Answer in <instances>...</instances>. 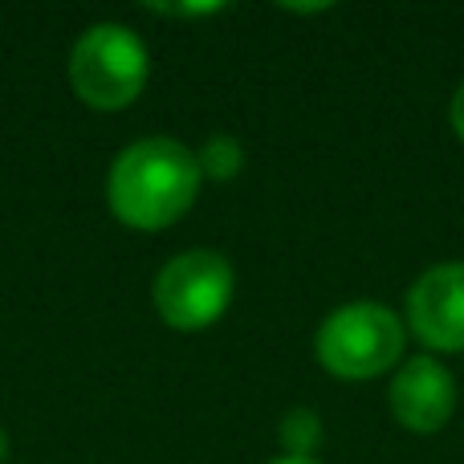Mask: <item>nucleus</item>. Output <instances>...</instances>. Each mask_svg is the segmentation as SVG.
<instances>
[{"label": "nucleus", "instance_id": "obj_1", "mask_svg": "<svg viewBox=\"0 0 464 464\" xmlns=\"http://www.w3.org/2000/svg\"><path fill=\"white\" fill-rule=\"evenodd\" d=\"M200 160L179 139H135L114 155L106 176V204L127 228L160 232L188 217L200 196Z\"/></svg>", "mask_w": 464, "mask_h": 464}, {"label": "nucleus", "instance_id": "obj_2", "mask_svg": "<svg viewBox=\"0 0 464 464\" xmlns=\"http://www.w3.org/2000/svg\"><path fill=\"white\" fill-rule=\"evenodd\" d=\"M408 322L383 302H346L322 318L314 334V354L322 371L346 383L379 379L403 362Z\"/></svg>", "mask_w": 464, "mask_h": 464}, {"label": "nucleus", "instance_id": "obj_3", "mask_svg": "<svg viewBox=\"0 0 464 464\" xmlns=\"http://www.w3.org/2000/svg\"><path fill=\"white\" fill-rule=\"evenodd\" d=\"M151 57L135 29L119 21H98L78 33L65 78L90 111H127L147 86Z\"/></svg>", "mask_w": 464, "mask_h": 464}, {"label": "nucleus", "instance_id": "obj_4", "mask_svg": "<svg viewBox=\"0 0 464 464\" xmlns=\"http://www.w3.org/2000/svg\"><path fill=\"white\" fill-rule=\"evenodd\" d=\"M232 289H237V269L220 248H184L155 273L151 302L171 330L196 334L225 318Z\"/></svg>", "mask_w": 464, "mask_h": 464}, {"label": "nucleus", "instance_id": "obj_5", "mask_svg": "<svg viewBox=\"0 0 464 464\" xmlns=\"http://www.w3.org/2000/svg\"><path fill=\"white\" fill-rule=\"evenodd\" d=\"M408 330L436 354L464 351V261H440L411 281Z\"/></svg>", "mask_w": 464, "mask_h": 464}, {"label": "nucleus", "instance_id": "obj_6", "mask_svg": "<svg viewBox=\"0 0 464 464\" xmlns=\"http://www.w3.org/2000/svg\"><path fill=\"white\" fill-rule=\"evenodd\" d=\"M387 408H392L395 424H403L408 432L432 436L457 411V379L432 354L403 359L387 383Z\"/></svg>", "mask_w": 464, "mask_h": 464}, {"label": "nucleus", "instance_id": "obj_7", "mask_svg": "<svg viewBox=\"0 0 464 464\" xmlns=\"http://www.w3.org/2000/svg\"><path fill=\"white\" fill-rule=\"evenodd\" d=\"M281 449H285V457H305L314 460V452L322 449V416L314 408H289L285 416H281Z\"/></svg>", "mask_w": 464, "mask_h": 464}, {"label": "nucleus", "instance_id": "obj_8", "mask_svg": "<svg viewBox=\"0 0 464 464\" xmlns=\"http://www.w3.org/2000/svg\"><path fill=\"white\" fill-rule=\"evenodd\" d=\"M196 160H200V176L232 179V176H240V168H245V147H240L232 135H208L204 147L196 151Z\"/></svg>", "mask_w": 464, "mask_h": 464}, {"label": "nucleus", "instance_id": "obj_9", "mask_svg": "<svg viewBox=\"0 0 464 464\" xmlns=\"http://www.w3.org/2000/svg\"><path fill=\"white\" fill-rule=\"evenodd\" d=\"M449 122H452V130H457V139H464V82L457 86V94H452V102H449Z\"/></svg>", "mask_w": 464, "mask_h": 464}, {"label": "nucleus", "instance_id": "obj_10", "mask_svg": "<svg viewBox=\"0 0 464 464\" xmlns=\"http://www.w3.org/2000/svg\"><path fill=\"white\" fill-rule=\"evenodd\" d=\"M155 13H168V16H204V13H217V5H184V8H176V5H160Z\"/></svg>", "mask_w": 464, "mask_h": 464}, {"label": "nucleus", "instance_id": "obj_11", "mask_svg": "<svg viewBox=\"0 0 464 464\" xmlns=\"http://www.w3.org/2000/svg\"><path fill=\"white\" fill-rule=\"evenodd\" d=\"M273 464H318V460H305V457H277Z\"/></svg>", "mask_w": 464, "mask_h": 464}, {"label": "nucleus", "instance_id": "obj_12", "mask_svg": "<svg viewBox=\"0 0 464 464\" xmlns=\"http://www.w3.org/2000/svg\"><path fill=\"white\" fill-rule=\"evenodd\" d=\"M5 460H8V436L0 432V464H5Z\"/></svg>", "mask_w": 464, "mask_h": 464}]
</instances>
